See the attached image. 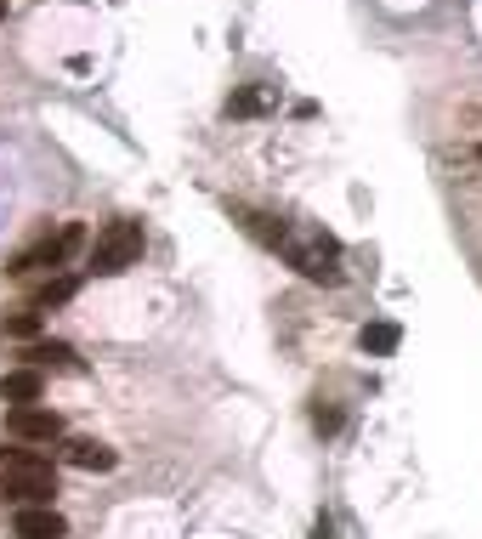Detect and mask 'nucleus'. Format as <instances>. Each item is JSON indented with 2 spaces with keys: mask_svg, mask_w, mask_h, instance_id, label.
Listing matches in <instances>:
<instances>
[{
  "mask_svg": "<svg viewBox=\"0 0 482 539\" xmlns=\"http://www.w3.org/2000/svg\"><path fill=\"white\" fill-rule=\"evenodd\" d=\"M52 494H57L52 460H40V454H18L12 466H0V500H12V505H52Z\"/></svg>",
  "mask_w": 482,
  "mask_h": 539,
  "instance_id": "f257e3e1",
  "label": "nucleus"
},
{
  "mask_svg": "<svg viewBox=\"0 0 482 539\" xmlns=\"http://www.w3.org/2000/svg\"><path fill=\"white\" fill-rule=\"evenodd\" d=\"M278 250L290 256V267L301 273V279H312V284H341V244L329 239V233H290Z\"/></svg>",
  "mask_w": 482,
  "mask_h": 539,
  "instance_id": "f03ea898",
  "label": "nucleus"
},
{
  "mask_svg": "<svg viewBox=\"0 0 482 539\" xmlns=\"http://www.w3.org/2000/svg\"><path fill=\"white\" fill-rule=\"evenodd\" d=\"M142 250H148L142 222H108L103 233H97V244H91V273H97V279H114L125 267H137Z\"/></svg>",
  "mask_w": 482,
  "mask_h": 539,
  "instance_id": "7ed1b4c3",
  "label": "nucleus"
},
{
  "mask_svg": "<svg viewBox=\"0 0 482 539\" xmlns=\"http://www.w3.org/2000/svg\"><path fill=\"white\" fill-rule=\"evenodd\" d=\"M86 244V227L80 222H69L63 233H46V239H35L29 250H23L18 261H12V273H40V267H63V261L74 256Z\"/></svg>",
  "mask_w": 482,
  "mask_h": 539,
  "instance_id": "20e7f679",
  "label": "nucleus"
},
{
  "mask_svg": "<svg viewBox=\"0 0 482 539\" xmlns=\"http://www.w3.org/2000/svg\"><path fill=\"white\" fill-rule=\"evenodd\" d=\"M6 432L23 437V443H57V437H63V415L29 403V409H12V415H6Z\"/></svg>",
  "mask_w": 482,
  "mask_h": 539,
  "instance_id": "39448f33",
  "label": "nucleus"
},
{
  "mask_svg": "<svg viewBox=\"0 0 482 539\" xmlns=\"http://www.w3.org/2000/svg\"><path fill=\"white\" fill-rule=\"evenodd\" d=\"M12 528H18V539H63L69 534V522L57 517L52 505H18Z\"/></svg>",
  "mask_w": 482,
  "mask_h": 539,
  "instance_id": "423d86ee",
  "label": "nucleus"
},
{
  "mask_svg": "<svg viewBox=\"0 0 482 539\" xmlns=\"http://www.w3.org/2000/svg\"><path fill=\"white\" fill-rule=\"evenodd\" d=\"M40 392H46L40 369H12V375H0V398L12 403V409H29V403H40Z\"/></svg>",
  "mask_w": 482,
  "mask_h": 539,
  "instance_id": "0eeeda50",
  "label": "nucleus"
},
{
  "mask_svg": "<svg viewBox=\"0 0 482 539\" xmlns=\"http://www.w3.org/2000/svg\"><path fill=\"white\" fill-rule=\"evenodd\" d=\"M69 466H80V471H114V466H120V454L103 449L97 437H74V443H69Z\"/></svg>",
  "mask_w": 482,
  "mask_h": 539,
  "instance_id": "6e6552de",
  "label": "nucleus"
},
{
  "mask_svg": "<svg viewBox=\"0 0 482 539\" xmlns=\"http://www.w3.org/2000/svg\"><path fill=\"white\" fill-rule=\"evenodd\" d=\"M278 97H273V86H239L233 97H227V114H239V120H256V114H267Z\"/></svg>",
  "mask_w": 482,
  "mask_h": 539,
  "instance_id": "1a4fd4ad",
  "label": "nucleus"
},
{
  "mask_svg": "<svg viewBox=\"0 0 482 539\" xmlns=\"http://www.w3.org/2000/svg\"><path fill=\"white\" fill-rule=\"evenodd\" d=\"M397 341H403V330H397L392 318H380V324H369V330H363V352H369V358H392Z\"/></svg>",
  "mask_w": 482,
  "mask_h": 539,
  "instance_id": "9d476101",
  "label": "nucleus"
},
{
  "mask_svg": "<svg viewBox=\"0 0 482 539\" xmlns=\"http://www.w3.org/2000/svg\"><path fill=\"white\" fill-rule=\"evenodd\" d=\"M29 358H35V364H63V369H74V352L63 347V341H35V347H29Z\"/></svg>",
  "mask_w": 482,
  "mask_h": 539,
  "instance_id": "9b49d317",
  "label": "nucleus"
},
{
  "mask_svg": "<svg viewBox=\"0 0 482 539\" xmlns=\"http://www.w3.org/2000/svg\"><path fill=\"white\" fill-rule=\"evenodd\" d=\"M74 290H80V279H52V284H46V290L35 296V307H63Z\"/></svg>",
  "mask_w": 482,
  "mask_h": 539,
  "instance_id": "f8f14e48",
  "label": "nucleus"
},
{
  "mask_svg": "<svg viewBox=\"0 0 482 539\" xmlns=\"http://www.w3.org/2000/svg\"><path fill=\"white\" fill-rule=\"evenodd\" d=\"M312 426H318V432H335V426H341V415H335V409H312Z\"/></svg>",
  "mask_w": 482,
  "mask_h": 539,
  "instance_id": "ddd939ff",
  "label": "nucleus"
},
{
  "mask_svg": "<svg viewBox=\"0 0 482 539\" xmlns=\"http://www.w3.org/2000/svg\"><path fill=\"white\" fill-rule=\"evenodd\" d=\"M6 335H35V318H29V313L12 318V324H6Z\"/></svg>",
  "mask_w": 482,
  "mask_h": 539,
  "instance_id": "4468645a",
  "label": "nucleus"
}]
</instances>
